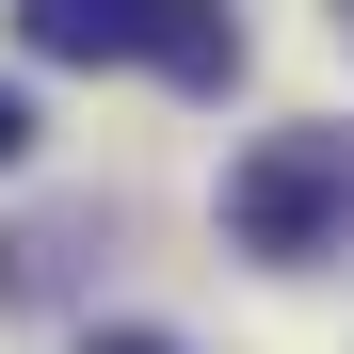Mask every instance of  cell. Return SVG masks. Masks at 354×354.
<instances>
[{
	"mask_svg": "<svg viewBox=\"0 0 354 354\" xmlns=\"http://www.w3.org/2000/svg\"><path fill=\"white\" fill-rule=\"evenodd\" d=\"M338 225H354V145L338 129H274L225 161V242L242 258H338Z\"/></svg>",
	"mask_w": 354,
	"mask_h": 354,
	"instance_id": "obj_1",
	"label": "cell"
},
{
	"mask_svg": "<svg viewBox=\"0 0 354 354\" xmlns=\"http://www.w3.org/2000/svg\"><path fill=\"white\" fill-rule=\"evenodd\" d=\"M145 65L177 97H225L242 81V17H225V0H145Z\"/></svg>",
	"mask_w": 354,
	"mask_h": 354,
	"instance_id": "obj_2",
	"label": "cell"
},
{
	"mask_svg": "<svg viewBox=\"0 0 354 354\" xmlns=\"http://www.w3.org/2000/svg\"><path fill=\"white\" fill-rule=\"evenodd\" d=\"M17 48H48V65H145V0H17Z\"/></svg>",
	"mask_w": 354,
	"mask_h": 354,
	"instance_id": "obj_3",
	"label": "cell"
},
{
	"mask_svg": "<svg viewBox=\"0 0 354 354\" xmlns=\"http://www.w3.org/2000/svg\"><path fill=\"white\" fill-rule=\"evenodd\" d=\"M17 145H32V113H17V81H0V161H17Z\"/></svg>",
	"mask_w": 354,
	"mask_h": 354,
	"instance_id": "obj_4",
	"label": "cell"
},
{
	"mask_svg": "<svg viewBox=\"0 0 354 354\" xmlns=\"http://www.w3.org/2000/svg\"><path fill=\"white\" fill-rule=\"evenodd\" d=\"M81 354H161V338H129V322H113V338H81Z\"/></svg>",
	"mask_w": 354,
	"mask_h": 354,
	"instance_id": "obj_5",
	"label": "cell"
},
{
	"mask_svg": "<svg viewBox=\"0 0 354 354\" xmlns=\"http://www.w3.org/2000/svg\"><path fill=\"white\" fill-rule=\"evenodd\" d=\"M338 32H354V0H338Z\"/></svg>",
	"mask_w": 354,
	"mask_h": 354,
	"instance_id": "obj_6",
	"label": "cell"
}]
</instances>
